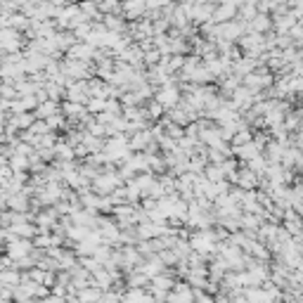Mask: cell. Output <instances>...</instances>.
Returning <instances> with one entry per match:
<instances>
[{"mask_svg":"<svg viewBox=\"0 0 303 303\" xmlns=\"http://www.w3.org/2000/svg\"><path fill=\"white\" fill-rule=\"evenodd\" d=\"M100 296H102V289H97V287H83V289L76 291V298L81 303H100Z\"/></svg>","mask_w":303,"mask_h":303,"instance_id":"obj_1","label":"cell"},{"mask_svg":"<svg viewBox=\"0 0 303 303\" xmlns=\"http://www.w3.org/2000/svg\"><path fill=\"white\" fill-rule=\"evenodd\" d=\"M147 284H149V277L140 270L128 272V277H126V287H128V289H145Z\"/></svg>","mask_w":303,"mask_h":303,"instance_id":"obj_2","label":"cell"},{"mask_svg":"<svg viewBox=\"0 0 303 303\" xmlns=\"http://www.w3.org/2000/svg\"><path fill=\"white\" fill-rule=\"evenodd\" d=\"M100 303H121V296H119L116 291L107 289V291H102V296H100Z\"/></svg>","mask_w":303,"mask_h":303,"instance_id":"obj_3","label":"cell"},{"mask_svg":"<svg viewBox=\"0 0 303 303\" xmlns=\"http://www.w3.org/2000/svg\"><path fill=\"white\" fill-rule=\"evenodd\" d=\"M26 249H29V246H26L24 242H14L12 249H10V256H12V258H21L26 253Z\"/></svg>","mask_w":303,"mask_h":303,"instance_id":"obj_4","label":"cell"},{"mask_svg":"<svg viewBox=\"0 0 303 303\" xmlns=\"http://www.w3.org/2000/svg\"><path fill=\"white\" fill-rule=\"evenodd\" d=\"M251 251H253V256H256V258H261V261H265V258H268V251H265L263 246L251 244Z\"/></svg>","mask_w":303,"mask_h":303,"instance_id":"obj_5","label":"cell"},{"mask_svg":"<svg viewBox=\"0 0 303 303\" xmlns=\"http://www.w3.org/2000/svg\"><path fill=\"white\" fill-rule=\"evenodd\" d=\"M175 258H178V256H175V253H171V251H164L161 253V261H164V263H175Z\"/></svg>","mask_w":303,"mask_h":303,"instance_id":"obj_6","label":"cell"},{"mask_svg":"<svg viewBox=\"0 0 303 303\" xmlns=\"http://www.w3.org/2000/svg\"><path fill=\"white\" fill-rule=\"evenodd\" d=\"M43 303H64V298H62V296H52V294H50L48 298H43Z\"/></svg>","mask_w":303,"mask_h":303,"instance_id":"obj_7","label":"cell"},{"mask_svg":"<svg viewBox=\"0 0 303 303\" xmlns=\"http://www.w3.org/2000/svg\"><path fill=\"white\" fill-rule=\"evenodd\" d=\"M78 251L83 253V256H88V253H90V249H88V244H81V249H78Z\"/></svg>","mask_w":303,"mask_h":303,"instance_id":"obj_8","label":"cell"},{"mask_svg":"<svg viewBox=\"0 0 303 303\" xmlns=\"http://www.w3.org/2000/svg\"><path fill=\"white\" fill-rule=\"evenodd\" d=\"M64 303H81L76 296H64Z\"/></svg>","mask_w":303,"mask_h":303,"instance_id":"obj_9","label":"cell"},{"mask_svg":"<svg viewBox=\"0 0 303 303\" xmlns=\"http://www.w3.org/2000/svg\"><path fill=\"white\" fill-rule=\"evenodd\" d=\"M282 303H303V298H287V301H282Z\"/></svg>","mask_w":303,"mask_h":303,"instance_id":"obj_10","label":"cell"}]
</instances>
